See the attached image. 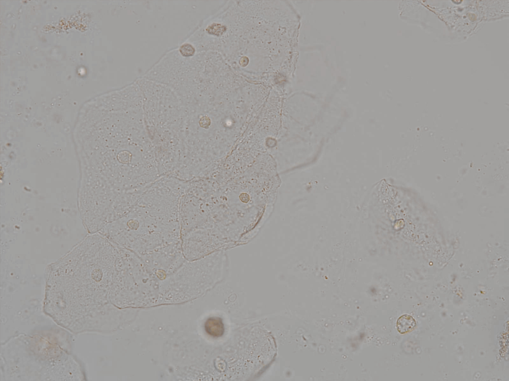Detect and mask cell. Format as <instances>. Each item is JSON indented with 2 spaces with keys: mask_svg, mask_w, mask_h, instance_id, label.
I'll return each instance as SVG.
<instances>
[{
  "mask_svg": "<svg viewBox=\"0 0 509 381\" xmlns=\"http://www.w3.org/2000/svg\"><path fill=\"white\" fill-rule=\"evenodd\" d=\"M100 232L140 259L181 247L179 206L166 197L144 194L131 211Z\"/></svg>",
  "mask_w": 509,
  "mask_h": 381,
  "instance_id": "6da1fadb",
  "label": "cell"
},
{
  "mask_svg": "<svg viewBox=\"0 0 509 381\" xmlns=\"http://www.w3.org/2000/svg\"><path fill=\"white\" fill-rule=\"evenodd\" d=\"M416 322L414 318L407 314L401 316L397 323V328L401 334H406L412 331L416 327Z\"/></svg>",
  "mask_w": 509,
  "mask_h": 381,
  "instance_id": "7a4b0ae2",
  "label": "cell"
},
{
  "mask_svg": "<svg viewBox=\"0 0 509 381\" xmlns=\"http://www.w3.org/2000/svg\"><path fill=\"white\" fill-rule=\"evenodd\" d=\"M179 51L181 55L184 57H191L194 55L196 50L195 47L191 43H184L182 45Z\"/></svg>",
  "mask_w": 509,
  "mask_h": 381,
  "instance_id": "3957f363",
  "label": "cell"
}]
</instances>
